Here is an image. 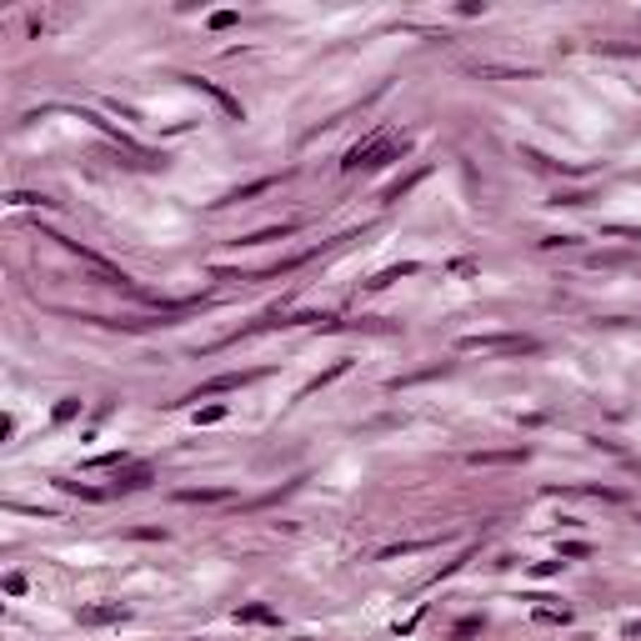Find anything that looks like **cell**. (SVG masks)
I'll use <instances>...</instances> for the list:
<instances>
[{
    "instance_id": "6da1fadb",
    "label": "cell",
    "mask_w": 641,
    "mask_h": 641,
    "mask_svg": "<svg viewBox=\"0 0 641 641\" xmlns=\"http://www.w3.org/2000/svg\"><path fill=\"white\" fill-rule=\"evenodd\" d=\"M466 351H537L531 336H466Z\"/></svg>"
},
{
    "instance_id": "277c9868",
    "label": "cell",
    "mask_w": 641,
    "mask_h": 641,
    "mask_svg": "<svg viewBox=\"0 0 641 641\" xmlns=\"http://www.w3.org/2000/svg\"><path fill=\"white\" fill-rule=\"evenodd\" d=\"M226 491H181V501H221Z\"/></svg>"
},
{
    "instance_id": "5b68a950",
    "label": "cell",
    "mask_w": 641,
    "mask_h": 641,
    "mask_svg": "<svg viewBox=\"0 0 641 641\" xmlns=\"http://www.w3.org/2000/svg\"><path fill=\"white\" fill-rule=\"evenodd\" d=\"M241 616H246V621H276V616H271V611H265V606H246Z\"/></svg>"
},
{
    "instance_id": "3957f363",
    "label": "cell",
    "mask_w": 641,
    "mask_h": 641,
    "mask_svg": "<svg viewBox=\"0 0 641 641\" xmlns=\"http://www.w3.org/2000/svg\"><path fill=\"white\" fill-rule=\"evenodd\" d=\"M251 376H216V381H205L200 391H191V401H200V396H216V391H236V386H246Z\"/></svg>"
},
{
    "instance_id": "7a4b0ae2",
    "label": "cell",
    "mask_w": 641,
    "mask_h": 641,
    "mask_svg": "<svg viewBox=\"0 0 641 641\" xmlns=\"http://www.w3.org/2000/svg\"><path fill=\"white\" fill-rule=\"evenodd\" d=\"M105 621H126V606L111 601V606H85L80 611V626H105Z\"/></svg>"
}]
</instances>
